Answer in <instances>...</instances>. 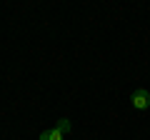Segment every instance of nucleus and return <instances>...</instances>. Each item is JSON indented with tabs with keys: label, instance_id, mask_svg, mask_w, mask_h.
Masks as SVG:
<instances>
[{
	"label": "nucleus",
	"instance_id": "nucleus-1",
	"mask_svg": "<svg viewBox=\"0 0 150 140\" xmlns=\"http://www.w3.org/2000/svg\"><path fill=\"white\" fill-rule=\"evenodd\" d=\"M133 105H135L138 110H148V108H150V93L145 90V88H138V90H135Z\"/></svg>",
	"mask_w": 150,
	"mask_h": 140
},
{
	"label": "nucleus",
	"instance_id": "nucleus-2",
	"mask_svg": "<svg viewBox=\"0 0 150 140\" xmlns=\"http://www.w3.org/2000/svg\"><path fill=\"white\" fill-rule=\"evenodd\" d=\"M63 138H65V133L58 128V125H55V128H50V130H43V133H40V140H63Z\"/></svg>",
	"mask_w": 150,
	"mask_h": 140
},
{
	"label": "nucleus",
	"instance_id": "nucleus-3",
	"mask_svg": "<svg viewBox=\"0 0 150 140\" xmlns=\"http://www.w3.org/2000/svg\"><path fill=\"white\" fill-rule=\"evenodd\" d=\"M58 128L63 130V133H68V130H70V123H68V120L63 118V120H60V123H58Z\"/></svg>",
	"mask_w": 150,
	"mask_h": 140
}]
</instances>
